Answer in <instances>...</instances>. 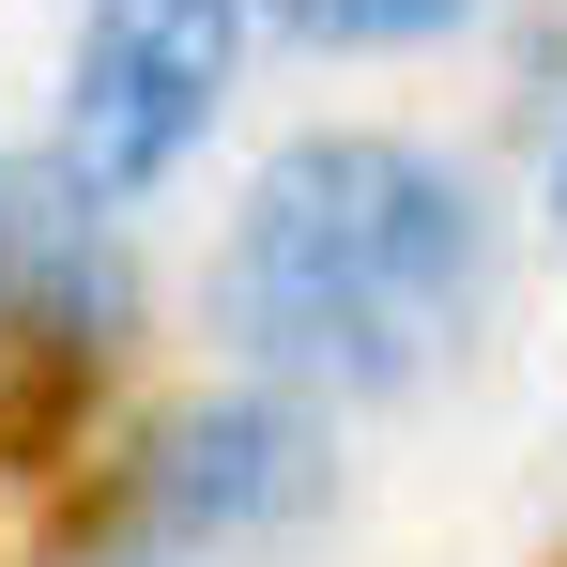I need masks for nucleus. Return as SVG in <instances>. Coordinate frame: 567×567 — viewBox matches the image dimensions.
<instances>
[{"label": "nucleus", "mask_w": 567, "mask_h": 567, "mask_svg": "<svg viewBox=\"0 0 567 567\" xmlns=\"http://www.w3.org/2000/svg\"><path fill=\"white\" fill-rule=\"evenodd\" d=\"M475 277H491V199L383 123H322L246 185L230 246H215V322L261 369L322 383H414L461 338Z\"/></svg>", "instance_id": "nucleus-1"}, {"label": "nucleus", "mask_w": 567, "mask_h": 567, "mask_svg": "<svg viewBox=\"0 0 567 567\" xmlns=\"http://www.w3.org/2000/svg\"><path fill=\"white\" fill-rule=\"evenodd\" d=\"M123 369V261L78 185H0V475H62Z\"/></svg>", "instance_id": "nucleus-2"}, {"label": "nucleus", "mask_w": 567, "mask_h": 567, "mask_svg": "<svg viewBox=\"0 0 567 567\" xmlns=\"http://www.w3.org/2000/svg\"><path fill=\"white\" fill-rule=\"evenodd\" d=\"M246 62V0H93L78 16V78H62V185L93 199H138L185 169V138L215 123Z\"/></svg>", "instance_id": "nucleus-3"}, {"label": "nucleus", "mask_w": 567, "mask_h": 567, "mask_svg": "<svg viewBox=\"0 0 567 567\" xmlns=\"http://www.w3.org/2000/svg\"><path fill=\"white\" fill-rule=\"evenodd\" d=\"M307 491H322V445H307V414L261 399V383L169 414V430H154V475H138V506L185 522V537H261V522H291Z\"/></svg>", "instance_id": "nucleus-4"}, {"label": "nucleus", "mask_w": 567, "mask_h": 567, "mask_svg": "<svg viewBox=\"0 0 567 567\" xmlns=\"http://www.w3.org/2000/svg\"><path fill=\"white\" fill-rule=\"evenodd\" d=\"M307 47H414V31H445L461 0H277Z\"/></svg>", "instance_id": "nucleus-5"}, {"label": "nucleus", "mask_w": 567, "mask_h": 567, "mask_svg": "<svg viewBox=\"0 0 567 567\" xmlns=\"http://www.w3.org/2000/svg\"><path fill=\"white\" fill-rule=\"evenodd\" d=\"M553 215H567V138H553Z\"/></svg>", "instance_id": "nucleus-6"}]
</instances>
